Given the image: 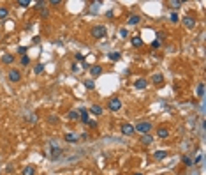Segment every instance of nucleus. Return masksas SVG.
<instances>
[{
  "mask_svg": "<svg viewBox=\"0 0 206 175\" xmlns=\"http://www.w3.org/2000/svg\"><path fill=\"white\" fill-rule=\"evenodd\" d=\"M41 14H42V16H44V18H46V16H48V14H49V11H48V9H46V7H42V9H41Z\"/></svg>",
  "mask_w": 206,
  "mask_h": 175,
  "instance_id": "4c0bfd02",
  "label": "nucleus"
},
{
  "mask_svg": "<svg viewBox=\"0 0 206 175\" xmlns=\"http://www.w3.org/2000/svg\"><path fill=\"white\" fill-rule=\"evenodd\" d=\"M78 113H79V120H81V124H88V120H90V119H88V110H86V108H79Z\"/></svg>",
  "mask_w": 206,
  "mask_h": 175,
  "instance_id": "1a4fd4ad",
  "label": "nucleus"
},
{
  "mask_svg": "<svg viewBox=\"0 0 206 175\" xmlns=\"http://www.w3.org/2000/svg\"><path fill=\"white\" fill-rule=\"evenodd\" d=\"M152 80H153L155 85H162V83H164V76H162L160 73H155V74L152 76Z\"/></svg>",
  "mask_w": 206,
  "mask_h": 175,
  "instance_id": "aec40b11",
  "label": "nucleus"
},
{
  "mask_svg": "<svg viewBox=\"0 0 206 175\" xmlns=\"http://www.w3.org/2000/svg\"><path fill=\"white\" fill-rule=\"evenodd\" d=\"M67 119H69L71 122H78V120H79V113H78L76 110H69V112H67Z\"/></svg>",
  "mask_w": 206,
  "mask_h": 175,
  "instance_id": "2eb2a0df",
  "label": "nucleus"
},
{
  "mask_svg": "<svg viewBox=\"0 0 206 175\" xmlns=\"http://www.w3.org/2000/svg\"><path fill=\"white\" fill-rule=\"evenodd\" d=\"M134 175H143V174H134Z\"/></svg>",
  "mask_w": 206,
  "mask_h": 175,
  "instance_id": "37998d69",
  "label": "nucleus"
},
{
  "mask_svg": "<svg viewBox=\"0 0 206 175\" xmlns=\"http://www.w3.org/2000/svg\"><path fill=\"white\" fill-rule=\"evenodd\" d=\"M118 35H120L122 39H127V37H129V32H127V28H120V30H118Z\"/></svg>",
  "mask_w": 206,
  "mask_h": 175,
  "instance_id": "c85d7f7f",
  "label": "nucleus"
},
{
  "mask_svg": "<svg viewBox=\"0 0 206 175\" xmlns=\"http://www.w3.org/2000/svg\"><path fill=\"white\" fill-rule=\"evenodd\" d=\"M26 50H28L26 46H18V48H16V53L23 57V55H26Z\"/></svg>",
  "mask_w": 206,
  "mask_h": 175,
  "instance_id": "cd10ccee",
  "label": "nucleus"
},
{
  "mask_svg": "<svg viewBox=\"0 0 206 175\" xmlns=\"http://www.w3.org/2000/svg\"><path fill=\"white\" fill-rule=\"evenodd\" d=\"M201 163H203V154H199L197 159H196V165H201Z\"/></svg>",
  "mask_w": 206,
  "mask_h": 175,
  "instance_id": "a19ab883",
  "label": "nucleus"
},
{
  "mask_svg": "<svg viewBox=\"0 0 206 175\" xmlns=\"http://www.w3.org/2000/svg\"><path fill=\"white\" fill-rule=\"evenodd\" d=\"M92 37L93 39H102V37H106L108 35V28L104 27V25H95L93 28H92Z\"/></svg>",
  "mask_w": 206,
  "mask_h": 175,
  "instance_id": "f03ea898",
  "label": "nucleus"
},
{
  "mask_svg": "<svg viewBox=\"0 0 206 175\" xmlns=\"http://www.w3.org/2000/svg\"><path fill=\"white\" fill-rule=\"evenodd\" d=\"M48 120H49L51 124H58V117H56V115H49V119H48Z\"/></svg>",
  "mask_w": 206,
  "mask_h": 175,
  "instance_id": "473e14b6",
  "label": "nucleus"
},
{
  "mask_svg": "<svg viewBox=\"0 0 206 175\" xmlns=\"http://www.w3.org/2000/svg\"><path fill=\"white\" fill-rule=\"evenodd\" d=\"M21 175H35V166H34V165H26V166L21 170Z\"/></svg>",
  "mask_w": 206,
  "mask_h": 175,
  "instance_id": "f3484780",
  "label": "nucleus"
},
{
  "mask_svg": "<svg viewBox=\"0 0 206 175\" xmlns=\"http://www.w3.org/2000/svg\"><path fill=\"white\" fill-rule=\"evenodd\" d=\"M182 23H183L185 28H194V27H196V18H192V16H185V18L182 19Z\"/></svg>",
  "mask_w": 206,
  "mask_h": 175,
  "instance_id": "6e6552de",
  "label": "nucleus"
},
{
  "mask_svg": "<svg viewBox=\"0 0 206 175\" xmlns=\"http://www.w3.org/2000/svg\"><path fill=\"white\" fill-rule=\"evenodd\" d=\"M134 87H136L138 90H143V89H146V87H148V81H146L145 78H138V80L134 81Z\"/></svg>",
  "mask_w": 206,
  "mask_h": 175,
  "instance_id": "9b49d317",
  "label": "nucleus"
},
{
  "mask_svg": "<svg viewBox=\"0 0 206 175\" xmlns=\"http://www.w3.org/2000/svg\"><path fill=\"white\" fill-rule=\"evenodd\" d=\"M183 165H185V166H192L194 163H192V159H190L189 156H185V158H183Z\"/></svg>",
  "mask_w": 206,
  "mask_h": 175,
  "instance_id": "2f4dec72",
  "label": "nucleus"
},
{
  "mask_svg": "<svg viewBox=\"0 0 206 175\" xmlns=\"http://www.w3.org/2000/svg\"><path fill=\"white\" fill-rule=\"evenodd\" d=\"M164 158H168V151H157V152L153 154V159H155V161H160V159H164Z\"/></svg>",
  "mask_w": 206,
  "mask_h": 175,
  "instance_id": "412c9836",
  "label": "nucleus"
},
{
  "mask_svg": "<svg viewBox=\"0 0 206 175\" xmlns=\"http://www.w3.org/2000/svg\"><path fill=\"white\" fill-rule=\"evenodd\" d=\"M120 131H122V135H125V136H132V135L136 133V131H134V126H132V124H129V122L122 124Z\"/></svg>",
  "mask_w": 206,
  "mask_h": 175,
  "instance_id": "423d86ee",
  "label": "nucleus"
},
{
  "mask_svg": "<svg viewBox=\"0 0 206 175\" xmlns=\"http://www.w3.org/2000/svg\"><path fill=\"white\" fill-rule=\"evenodd\" d=\"M164 37H166V34H164V32H157V41H159V42H160Z\"/></svg>",
  "mask_w": 206,
  "mask_h": 175,
  "instance_id": "72a5a7b5",
  "label": "nucleus"
},
{
  "mask_svg": "<svg viewBox=\"0 0 206 175\" xmlns=\"http://www.w3.org/2000/svg\"><path fill=\"white\" fill-rule=\"evenodd\" d=\"M159 46H160V42H159V41H157V39H155V41H153V42H152V48H153V50H157V48H159Z\"/></svg>",
  "mask_w": 206,
  "mask_h": 175,
  "instance_id": "58836bf2",
  "label": "nucleus"
},
{
  "mask_svg": "<svg viewBox=\"0 0 206 175\" xmlns=\"http://www.w3.org/2000/svg\"><path fill=\"white\" fill-rule=\"evenodd\" d=\"M171 21H173V23L178 21V14H176V12H171Z\"/></svg>",
  "mask_w": 206,
  "mask_h": 175,
  "instance_id": "c9c22d12",
  "label": "nucleus"
},
{
  "mask_svg": "<svg viewBox=\"0 0 206 175\" xmlns=\"http://www.w3.org/2000/svg\"><path fill=\"white\" fill-rule=\"evenodd\" d=\"M81 67H83V69H90V66H88L86 62H81Z\"/></svg>",
  "mask_w": 206,
  "mask_h": 175,
  "instance_id": "79ce46f5",
  "label": "nucleus"
},
{
  "mask_svg": "<svg viewBox=\"0 0 206 175\" xmlns=\"http://www.w3.org/2000/svg\"><path fill=\"white\" fill-rule=\"evenodd\" d=\"M139 142H141L143 145H152V143H153V136H152L150 133H146V135H141Z\"/></svg>",
  "mask_w": 206,
  "mask_h": 175,
  "instance_id": "f8f14e48",
  "label": "nucleus"
},
{
  "mask_svg": "<svg viewBox=\"0 0 206 175\" xmlns=\"http://www.w3.org/2000/svg\"><path fill=\"white\" fill-rule=\"evenodd\" d=\"M76 60H78V62H85V57L78 51V53H76Z\"/></svg>",
  "mask_w": 206,
  "mask_h": 175,
  "instance_id": "f704fd0d",
  "label": "nucleus"
},
{
  "mask_svg": "<svg viewBox=\"0 0 206 175\" xmlns=\"http://www.w3.org/2000/svg\"><path fill=\"white\" fill-rule=\"evenodd\" d=\"M7 78H9V81H12V83H18V81H21V71L19 69H9V73H7Z\"/></svg>",
  "mask_w": 206,
  "mask_h": 175,
  "instance_id": "20e7f679",
  "label": "nucleus"
},
{
  "mask_svg": "<svg viewBox=\"0 0 206 175\" xmlns=\"http://www.w3.org/2000/svg\"><path fill=\"white\" fill-rule=\"evenodd\" d=\"M139 21H141V16H139V14H130V16H129V19H127V25L134 27V25H138Z\"/></svg>",
  "mask_w": 206,
  "mask_h": 175,
  "instance_id": "ddd939ff",
  "label": "nucleus"
},
{
  "mask_svg": "<svg viewBox=\"0 0 206 175\" xmlns=\"http://www.w3.org/2000/svg\"><path fill=\"white\" fill-rule=\"evenodd\" d=\"M130 42H132L134 48H141V46H143V39H141V35H132Z\"/></svg>",
  "mask_w": 206,
  "mask_h": 175,
  "instance_id": "dca6fc26",
  "label": "nucleus"
},
{
  "mask_svg": "<svg viewBox=\"0 0 206 175\" xmlns=\"http://www.w3.org/2000/svg\"><path fill=\"white\" fill-rule=\"evenodd\" d=\"M14 62V55H11V53H5V55H2V64H7V66H11Z\"/></svg>",
  "mask_w": 206,
  "mask_h": 175,
  "instance_id": "a211bd4d",
  "label": "nucleus"
},
{
  "mask_svg": "<svg viewBox=\"0 0 206 175\" xmlns=\"http://www.w3.org/2000/svg\"><path fill=\"white\" fill-rule=\"evenodd\" d=\"M157 136L162 138V140L168 138V136H169V129H168L166 126H159V127H157Z\"/></svg>",
  "mask_w": 206,
  "mask_h": 175,
  "instance_id": "9d476101",
  "label": "nucleus"
},
{
  "mask_svg": "<svg viewBox=\"0 0 206 175\" xmlns=\"http://www.w3.org/2000/svg\"><path fill=\"white\" fill-rule=\"evenodd\" d=\"M85 87H86L88 90H92V89H95V80H92V78H88V80H85Z\"/></svg>",
  "mask_w": 206,
  "mask_h": 175,
  "instance_id": "bb28decb",
  "label": "nucleus"
},
{
  "mask_svg": "<svg viewBox=\"0 0 206 175\" xmlns=\"http://www.w3.org/2000/svg\"><path fill=\"white\" fill-rule=\"evenodd\" d=\"M9 7H5V5H0V19H7L9 18Z\"/></svg>",
  "mask_w": 206,
  "mask_h": 175,
  "instance_id": "4be33fe9",
  "label": "nucleus"
},
{
  "mask_svg": "<svg viewBox=\"0 0 206 175\" xmlns=\"http://www.w3.org/2000/svg\"><path fill=\"white\" fill-rule=\"evenodd\" d=\"M19 66H23V67L30 66V57H28V55H23V57L19 58Z\"/></svg>",
  "mask_w": 206,
  "mask_h": 175,
  "instance_id": "393cba45",
  "label": "nucleus"
},
{
  "mask_svg": "<svg viewBox=\"0 0 206 175\" xmlns=\"http://www.w3.org/2000/svg\"><path fill=\"white\" fill-rule=\"evenodd\" d=\"M60 4H62L60 0H51V2H49V5H51V7H53V5H60Z\"/></svg>",
  "mask_w": 206,
  "mask_h": 175,
  "instance_id": "ea45409f",
  "label": "nucleus"
},
{
  "mask_svg": "<svg viewBox=\"0 0 206 175\" xmlns=\"http://www.w3.org/2000/svg\"><path fill=\"white\" fill-rule=\"evenodd\" d=\"M60 156H62V149H60V147H53V149H51V158H53V159H58Z\"/></svg>",
  "mask_w": 206,
  "mask_h": 175,
  "instance_id": "5701e85b",
  "label": "nucleus"
},
{
  "mask_svg": "<svg viewBox=\"0 0 206 175\" xmlns=\"http://www.w3.org/2000/svg\"><path fill=\"white\" fill-rule=\"evenodd\" d=\"M86 126H90V127H93V129H95V127H97V120H88V124H86Z\"/></svg>",
  "mask_w": 206,
  "mask_h": 175,
  "instance_id": "e433bc0d",
  "label": "nucleus"
},
{
  "mask_svg": "<svg viewBox=\"0 0 206 175\" xmlns=\"http://www.w3.org/2000/svg\"><path fill=\"white\" fill-rule=\"evenodd\" d=\"M122 106H123V103H122L120 97H111V99L108 101V108H109V112H118Z\"/></svg>",
  "mask_w": 206,
  "mask_h": 175,
  "instance_id": "7ed1b4c3",
  "label": "nucleus"
},
{
  "mask_svg": "<svg viewBox=\"0 0 206 175\" xmlns=\"http://www.w3.org/2000/svg\"><path fill=\"white\" fill-rule=\"evenodd\" d=\"M182 4H183L182 0H169V2H168V5H169V7H171L173 11H176V9H180V7H182Z\"/></svg>",
  "mask_w": 206,
  "mask_h": 175,
  "instance_id": "6ab92c4d",
  "label": "nucleus"
},
{
  "mask_svg": "<svg viewBox=\"0 0 206 175\" xmlns=\"http://www.w3.org/2000/svg\"><path fill=\"white\" fill-rule=\"evenodd\" d=\"M152 127H153V124L150 120H141V122H138L134 126V131H138L141 135H146V133H152Z\"/></svg>",
  "mask_w": 206,
  "mask_h": 175,
  "instance_id": "f257e3e1",
  "label": "nucleus"
},
{
  "mask_svg": "<svg viewBox=\"0 0 206 175\" xmlns=\"http://www.w3.org/2000/svg\"><path fill=\"white\" fill-rule=\"evenodd\" d=\"M18 5L19 7H28L30 5V0H18Z\"/></svg>",
  "mask_w": 206,
  "mask_h": 175,
  "instance_id": "7c9ffc66",
  "label": "nucleus"
},
{
  "mask_svg": "<svg viewBox=\"0 0 206 175\" xmlns=\"http://www.w3.org/2000/svg\"><path fill=\"white\" fill-rule=\"evenodd\" d=\"M120 57H122L120 51H111V53H109V60H111V62H118Z\"/></svg>",
  "mask_w": 206,
  "mask_h": 175,
  "instance_id": "b1692460",
  "label": "nucleus"
},
{
  "mask_svg": "<svg viewBox=\"0 0 206 175\" xmlns=\"http://www.w3.org/2000/svg\"><path fill=\"white\" fill-rule=\"evenodd\" d=\"M90 74H92V80L93 78H99L102 73H104V69H102V66H99V64H95V66H90Z\"/></svg>",
  "mask_w": 206,
  "mask_h": 175,
  "instance_id": "39448f33",
  "label": "nucleus"
},
{
  "mask_svg": "<svg viewBox=\"0 0 206 175\" xmlns=\"http://www.w3.org/2000/svg\"><path fill=\"white\" fill-rule=\"evenodd\" d=\"M197 97H199V99L205 97V83H203V81L197 85Z\"/></svg>",
  "mask_w": 206,
  "mask_h": 175,
  "instance_id": "a878e982",
  "label": "nucleus"
},
{
  "mask_svg": "<svg viewBox=\"0 0 206 175\" xmlns=\"http://www.w3.org/2000/svg\"><path fill=\"white\" fill-rule=\"evenodd\" d=\"M88 113H92V115H95V117H101V115L104 113V108H102L101 104H92V106L88 108Z\"/></svg>",
  "mask_w": 206,
  "mask_h": 175,
  "instance_id": "0eeeda50",
  "label": "nucleus"
},
{
  "mask_svg": "<svg viewBox=\"0 0 206 175\" xmlns=\"http://www.w3.org/2000/svg\"><path fill=\"white\" fill-rule=\"evenodd\" d=\"M63 140H65V142H69V143H76V142L79 140V136H78L76 133H65Z\"/></svg>",
  "mask_w": 206,
  "mask_h": 175,
  "instance_id": "4468645a",
  "label": "nucleus"
},
{
  "mask_svg": "<svg viewBox=\"0 0 206 175\" xmlns=\"http://www.w3.org/2000/svg\"><path fill=\"white\" fill-rule=\"evenodd\" d=\"M34 73H35V74H41V73H44V66H42V64H37V66L34 67Z\"/></svg>",
  "mask_w": 206,
  "mask_h": 175,
  "instance_id": "c756f323",
  "label": "nucleus"
}]
</instances>
